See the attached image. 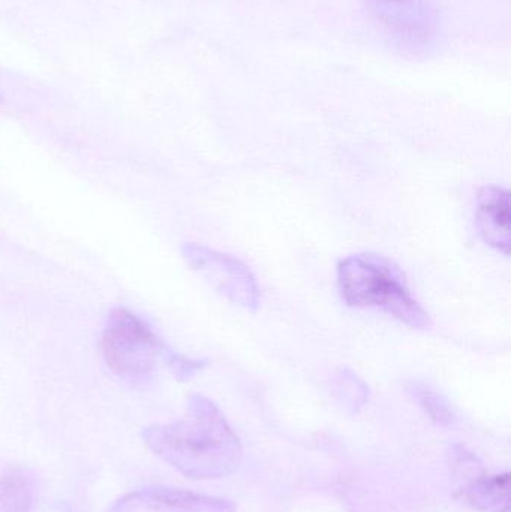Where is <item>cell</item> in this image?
Returning a JSON list of instances; mask_svg holds the SVG:
<instances>
[{"instance_id":"1","label":"cell","mask_w":511,"mask_h":512,"mask_svg":"<svg viewBox=\"0 0 511 512\" xmlns=\"http://www.w3.org/2000/svg\"><path fill=\"white\" fill-rule=\"evenodd\" d=\"M159 459L191 480H218L239 469L242 444L215 402L192 394L180 420L153 424L141 433Z\"/></svg>"},{"instance_id":"2","label":"cell","mask_w":511,"mask_h":512,"mask_svg":"<svg viewBox=\"0 0 511 512\" xmlns=\"http://www.w3.org/2000/svg\"><path fill=\"white\" fill-rule=\"evenodd\" d=\"M336 283L347 306L378 310L413 330L432 327L431 316L414 297L405 274L384 255L363 252L341 259Z\"/></svg>"},{"instance_id":"3","label":"cell","mask_w":511,"mask_h":512,"mask_svg":"<svg viewBox=\"0 0 511 512\" xmlns=\"http://www.w3.org/2000/svg\"><path fill=\"white\" fill-rule=\"evenodd\" d=\"M99 346L108 370L135 388L149 387L159 364H167L174 354L152 325L128 307L108 312Z\"/></svg>"},{"instance_id":"4","label":"cell","mask_w":511,"mask_h":512,"mask_svg":"<svg viewBox=\"0 0 511 512\" xmlns=\"http://www.w3.org/2000/svg\"><path fill=\"white\" fill-rule=\"evenodd\" d=\"M375 26L399 50L426 53L437 41V9L431 0H365Z\"/></svg>"},{"instance_id":"5","label":"cell","mask_w":511,"mask_h":512,"mask_svg":"<svg viewBox=\"0 0 511 512\" xmlns=\"http://www.w3.org/2000/svg\"><path fill=\"white\" fill-rule=\"evenodd\" d=\"M180 252L189 267L219 295L234 306L257 312L261 304V289L248 265L234 256L197 243H185Z\"/></svg>"},{"instance_id":"6","label":"cell","mask_w":511,"mask_h":512,"mask_svg":"<svg viewBox=\"0 0 511 512\" xmlns=\"http://www.w3.org/2000/svg\"><path fill=\"white\" fill-rule=\"evenodd\" d=\"M108 512H236V505L174 487L147 486L117 499Z\"/></svg>"},{"instance_id":"7","label":"cell","mask_w":511,"mask_h":512,"mask_svg":"<svg viewBox=\"0 0 511 512\" xmlns=\"http://www.w3.org/2000/svg\"><path fill=\"white\" fill-rule=\"evenodd\" d=\"M510 192L497 185L483 186L477 195L476 228L489 248L510 255Z\"/></svg>"},{"instance_id":"8","label":"cell","mask_w":511,"mask_h":512,"mask_svg":"<svg viewBox=\"0 0 511 512\" xmlns=\"http://www.w3.org/2000/svg\"><path fill=\"white\" fill-rule=\"evenodd\" d=\"M459 495L480 512H510V474H489L479 468L465 477Z\"/></svg>"},{"instance_id":"9","label":"cell","mask_w":511,"mask_h":512,"mask_svg":"<svg viewBox=\"0 0 511 512\" xmlns=\"http://www.w3.org/2000/svg\"><path fill=\"white\" fill-rule=\"evenodd\" d=\"M41 483L30 468L9 465L0 471V512H36Z\"/></svg>"},{"instance_id":"10","label":"cell","mask_w":511,"mask_h":512,"mask_svg":"<svg viewBox=\"0 0 511 512\" xmlns=\"http://www.w3.org/2000/svg\"><path fill=\"white\" fill-rule=\"evenodd\" d=\"M407 391L434 423L440 426H452L455 423V411L446 397L441 396L428 385L416 381L407 385Z\"/></svg>"},{"instance_id":"11","label":"cell","mask_w":511,"mask_h":512,"mask_svg":"<svg viewBox=\"0 0 511 512\" xmlns=\"http://www.w3.org/2000/svg\"><path fill=\"white\" fill-rule=\"evenodd\" d=\"M336 391H338L339 399L353 409H359L365 405L369 397V390L365 382L348 369H341L335 379Z\"/></svg>"}]
</instances>
